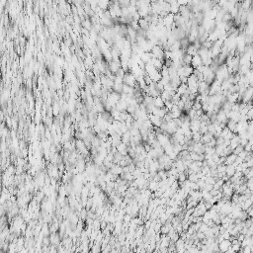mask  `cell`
Wrapping results in <instances>:
<instances>
[{"mask_svg": "<svg viewBox=\"0 0 253 253\" xmlns=\"http://www.w3.org/2000/svg\"><path fill=\"white\" fill-rule=\"evenodd\" d=\"M123 83L126 84V85H129V86L131 87H135L136 85V79L135 77V75L132 74L131 72H126V74H125L124 78H123Z\"/></svg>", "mask_w": 253, "mask_h": 253, "instance_id": "cell-1", "label": "cell"}, {"mask_svg": "<svg viewBox=\"0 0 253 253\" xmlns=\"http://www.w3.org/2000/svg\"><path fill=\"white\" fill-rule=\"evenodd\" d=\"M200 120H191L190 121V131L192 132V134L194 133H199V129H200Z\"/></svg>", "mask_w": 253, "mask_h": 253, "instance_id": "cell-2", "label": "cell"}, {"mask_svg": "<svg viewBox=\"0 0 253 253\" xmlns=\"http://www.w3.org/2000/svg\"><path fill=\"white\" fill-rule=\"evenodd\" d=\"M217 122L221 123V124H223V125H227L228 119L227 118V115H225V113L223 111V110H219V111L217 113Z\"/></svg>", "mask_w": 253, "mask_h": 253, "instance_id": "cell-3", "label": "cell"}, {"mask_svg": "<svg viewBox=\"0 0 253 253\" xmlns=\"http://www.w3.org/2000/svg\"><path fill=\"white\" fill-rule=\"evenodd\" d=\"M203 62H202V59H201V57H199V55L197 53V55H195L192 57V60H191V66L193 67L194 69H196L197 67H199L200 65H202Z\"/></svg>", "mask_w": 253, "mask_h": 253, "instance_id": "cell-4", "label": "cell"}, {"mask_svg": "<svg viewBox=\"0 0 253 253\" xmlns=\"http://www.w3.org/2000/svg\"><path fill=\"white\" fill-rule=\"evenodd\" d=\"M109 65H110V71H111L112 74H116L119 69L121 68V61H114V60H112L109 63Z\"/></svg>", "mask_w": 253, "mask_h": 253, "instance_id": "cell-5", "label": "cell"}, {"mask_svg": "<svg viewBox=\"0 0 253 253\" xmlns=\"http://www.w3.org/2000/svg\"><path fill=\"white\" fill-rule=\"evenodd\" d=\"M230 246H231V241H230V240H223V241H221V242L219 243V251L223 253V252L227 251Z\"/></svg>", "mask_w": 253, "mask_h": 253, "instance_id": "cell-6", "label": "cell"}, {"mask_svg": "<svg viewBox=\"0 0 253 253\" xmlns=\"http://www.w3.org/2000/svg\"><path fill=\"white\" fill-rule=\"evenodd\" d=\"M238 99H239V94L238 93H230L229 95L227 96V102H229L230 104H234V103H237Z\"/></svg>", "mask_w": 253, "mask_h": 253, "instance_id": "cell-7", "label": "cell"}, {"mask_svg": "<svg viewBox=\"0 0 253 253\" xmlns=\"http://www.w3.org/2000/svg\"><path fill=\"white\" fill-rule=\"evenodd\" d=\"M148 76H149V78L151 79V81L154 82V83H155V82H158L161 79L160 71H158V70H155L154 72H152L151 74H149Z\"/></svg>", "mask_w": 253, "mask_h": 253, "instance_id": "cell-8", "label": "cell"}, {"mask_svg": "<svg viewBox=\"0 0 253 253\" xmlns=\"http://www.w3.org/2000/svg\"><path fill=\"white\" fill-rule=\"evenodd\" d=\"M187 90H188V86H187V84H185V83H181V84L178 86V88L176 89V93L179 94V95H180V96H182V95H184V94H185L186 92H187Z\"/></svg>", "mask_w": 253, "mask_h": 253, "instance_id": "cell-9", "label": "cell"}, {"mask_svg": "<svg viewBox=\"0 0 253 253\" xmlns=\"http://www.w3.org/2000/svg\"><path fill=\"white\" fill-rule=\"evenodd\" d=\"M236 126H237V123H235L234 121H232V120H228L227 125H225V127H227L230 132H232L233 134H235Z\"/></svg>", "mask_w": 253, "mask_h": 253, "instance_id": "cell-10", "label": "cell"}, {"mask_svg": "<svg viewBox=\"0 0 253 253\" xmlns=\"http://www.w3.org/2000/svg\"><path fill=\"white\" fill-rule=\"evenodd\" d=\"M153 106L156 107V108H163L164 107V102H163V100L160 98V96H158V97L154 98V101H153Z\"/></svg>", "mask_w": 253, "mask_h": 253, "instance_id": "cell-11", "label": "cell"}, {"mask_svg": "<svg viewBox=\"0 0 253 253\" xmlns=\"http://www.w3.org/2000/svg\"><path fill=\"white\" fill-rule=\"evenodd\" d=\"M235 173V168H234L232 165H227V169H225V175L227 176L228 178L232 177Z\"/></svg>", "mask_w": 253, "mask_h": 253, "instance_id": "cell-12", "label": "cell"}, {"mask_svg": "<svg viewBox=\"0 0 253 253\" xmlns=\"http://www.w3.org/2000/svg\"><path fill=\"white\" fill-rule=\"evenodd\" d=\"M183 67H184V76L189 77L190 75L193 74L194 68L191 65H183Z\"/></svg>", "mask_w": 253, "mask_h": 253, "instance_id": "cell-13", "label": "cell"}, {"mask_svg": "<svg viewBox=\"0 0 253 253\" xmlns=\"http://www.w3.org/2000/svg\"><path fill=\"white\" fill-rule=\"evenodd\" d=\"M112 89L114 90V92L118 94H122V89H123V83H114Z\"/></svg>", "mask_w": 253, "mask_h": 253, "instance_id": "cell-14", "label": "cell"}, {"mask_svg": "<svg viewBox=\"0 0 253 253\" xmlns=\"http://www.w3.org/2000/svg\"><path fill=\"white\" fill-rule=\"evenodd\" d=\"M177 179H178L179 183L184 182L185 180H187V174H185V172H179Z\"/></svg>", "mask_w": 253, "mask_h": 253, "instance_id": "cell-15", "label": "cell"}, {"mask_svg": "<svg viewBox=\"0 0 253 253\" xmlns=\"http://www.w3.org/2000/svg\"><path fill=\"white\" fill-rule=\"evenodd\" d=\"M82 23H83V26L87 29V30H90L91 27H92V23H91L90 20H84Z\"/></svg>", "mask_w": 253, "mask_h": 253, "instance_id": "cell-16", "label": "cell"}, {"mask_svg": "<svg viewBox=\"0 0 253 253\" xmlns=\"http://www.w3.org/2000/svg\"><path fill=\"white\" fill-rule=\"evenodd\" d=\"M99 251H100L99 245L97 244V245H95V246H94V247H93V253H98Z\"/></svg>", "mask_w": 253, "mask_h": 253, "instance_id": "cell-17", "label": "cell"}]
</instances>
